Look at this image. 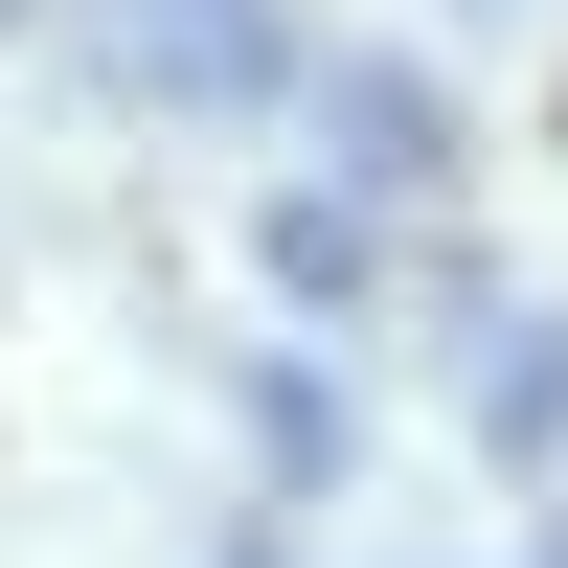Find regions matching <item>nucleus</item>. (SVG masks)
<instances>
[{
  "instance_id": "7ed1b4c3",
  "label": "nucleus",
  "mask_w": 568,
  "mask_h": 568,
  "mask_svg": "<svg viewBox=\"0 0 568 568\" xmlns=\"http://www.w3.org/2000/svg\"><path fill=\"white\" fill-rule=\"evenodd\" d=\"M273 296H364V205H342V182L273 205Z\"/></svg>"
},
{
  "instance_id": "20e7f679",
  "label": "nucleus",
  "mask_w": 568,
  "mask_h": 568,
  "mask_svg": "<svg viewBox=\"0 0 568 568\" xmlns=\"http://www.w3.org/2000/svg\"><path fill=\"white\" fill-rule=\"evenodd\" d=\"M251 455H273V478H342V387H318V364H273V387H251Z\"/></svg>"
},
{
  "instance_id": "f257e3e1",
  "label": "nucleus",
  "mask_w": 568,
  "mask_h": 568,
  "mask_svg": "<svg viewBox=\"0 0 568 568\" xmlns=\"http://www.w3.org/2000/svg\"><path fill=\"white\" fill-rule=\"evenodd\" d=\"M91 45H114L136 91H273V45H251V0H114Z\"/></svg>"
},
{
  "instance_id": "f03ea898",
  "label": "nucleus",
  "mask_w": 568,
  "mask_h": 568,
  "mask_svg": "<svg viewBox=\"0 0 568 568\" xmlns=\"http://www.w3.org/2000/svg\"><path fill=\"white\" fill-rule=\"evenodd\" d=\"M500 455H568V318H500V387H478Z\"/></svg>"
}]
</instances>
